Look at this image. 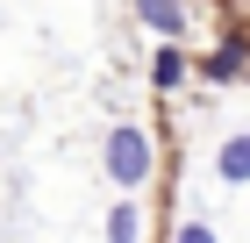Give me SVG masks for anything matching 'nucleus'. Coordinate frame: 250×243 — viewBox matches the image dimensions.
Here are the masks:
<instances>
[{"instance_id": "nucleus-6", "label": "nucleus", "mask_w": 250, "mask_h": 243, "mask_svg": "<svg viewBox=\"0 0 250 243\" xmlns=\"http://www.w3.org/2000/svg\"><path fill=\"white\" fill-rule=\"evenodd\" d=\"M150 79H157V86H165V93H172L179 79H186V50H179V43H165V50L150 57Z\"/></svg>"}, {"instance_id": "nucleus-1", "label": "nucleus", "mask_w": 250, "mask_h": 243, "mask_svg": "<svg viewBox=\"0 0 250 243\" xmlns=\"http://www.w3.org/2000/svg\"><path fill=\"white\" fill-rule=\"evenodd\" d=\"M100 165H107V179H115L122 193L150 186V165H157L150 129H136V122H115V129H107V150H100Z\"/></svg>"}, {"instance_id": "nucleus-2", "label": "nucleus", "mask_w": 250, "mask_h": 243, "mask_svg": "<svg viewBox=\"0 0 250 243\" xmlns=\"http://www.w3.org/2000/svg\"><path fill=\"white\" fill-rule=\"evenodd\" d=\"M136 22L157 29L165 43H179V36H186V0H136Z\"/></svg>"}, {"instance_id": "nucleus-4", "label": "nucleus", "mask_w": 250, "mask_h": 243, "mask_svg": "<svg viewBox=\"0 0 250 243\" xmlns=\"http://www.w3.org/2000/svg\"><path fill=\"white\" fill-rule=\"evenodd\" d=\"M236 72H243V43H222L214 57H200V79H208V86H229Z\"/></svg>"}, {"instance_id": "nucleus-7", "label": "nucleus", "mask_w": 250, "mask_h": 243, "mask_svg": "<svg viewBox=\"0 0 250 243\" xmlns=\"http://www.w3.org/2000/svg\"><path fill=\"white\" fill-rule=\"evenodd\" d=\"M172 243H214V229H208V222H179V236H172Z\"/></svg>"}, {"instance_id": "nucleus-5", "label": "nucleus", "mask_w": 250, "mask_h": 243, "mask_svg": "<svg viewBox=\"0 0 250 243\" xmlns=\"http://www.w3.org/2000/svg\"><path fill=\"white\" fill-rule=\"evenodd\" d=\"M107 243H143V215H136V200L107 207Z\"/></svg>"}, {"instance_id": "nucleus-3", "label": "nucleus", "mask_w": 250, "mask_h": 243, "mask_svg": "<svg viewBox=\"0 0 250 243\" xmlns=\"http://www.w3.org/2000/svg\"><path fill=\"white\" fill-rule=\"evenodd\" d=\"M214 172H222V186H250V129H236L214 150Z\"/></svg>"}]
</instances>
